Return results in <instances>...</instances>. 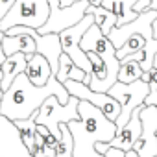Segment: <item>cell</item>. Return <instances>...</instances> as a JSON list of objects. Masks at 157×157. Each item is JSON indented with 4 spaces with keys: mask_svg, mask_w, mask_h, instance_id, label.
<instances>
[{
    "mask_svg": "<svg viewBox=\"0 0 157 157\" xmlns=\"http://www.w3.org/2000/svg\"><path fill=\"white\" fill-rule=\"evenodd\" d=\"M155 157H157V155H155Z\"/></svg>",
    "mask_w": 157,
    "mask_h": 157,
    "instance_id": "836d02e7",
    "label": "cell"
},
{
    "mask_svg": "<svg viewBox=\"0 0 157 157\" xmlns=\"http://www.w3.org/2000/svg\"><path fill=\"white\" fill-rule=\"evenodd\" d=\"M48 4H50V11H56V10L61 8L59 6V0H48Z\"/></svg>",
    "mask_w": 157,
    "mask_h": 157,
    "instance_id": "83f0119b",
    "label": "cell"
},
{
    "mask_svg": "<svg viewBox=\"0 0 157 157\" xmlns=\"http://www.w3.org/2000/svg\"><path fill=\"white\" fill-rule=\"evenodd\" d=\"M2 39H4V33L0 32V65H2V63L6 61V57H8V56L4 54V48H2Z\"/></svg>",
    "mask_w": 157,
    "mask_h": 157,
    "instance_id": "484cf974",
    "label": "cell"
},
{
    "mask_svg": "<svg viewBox=\"0 0 157 157\" xmlns=\"http://www.w3.org/2000/svg\"><path fill=\"white\" fill-rule=\"evenodd\" d=\"M137 0H102V4L105 10L113 11L117 15V26H124L131 21L137 19L139 13L133 11V4Z\"/></svg>",
    "mask_w": 157,
    "mask_h": 157,
    "instance_id": "e0dca14e",
    "label": "cell"
},
{
    "mask_svg": "<svg viewBox=\"0 0 157 157\" xmlns=\"http://www.w3.org/2000/svg\"><path fill=\"white\" fill-rule=\"evenodd\" d=\"M2 96H4V89H2V74H0V104H2Z\"/></svg>",
    "mask_w": 157,
    "mask_h": 157,
    "instance_id": "4dcf8cb0",
    "label": "cell"
},
{
    "mask_svg": "<svg viewBox=\"0 0 157 157\" xmlns=\"http://www.w3.org/2000/svg\"><path fill=\"white\" fill-rule=\"evenodd\" d=\"M24 74L33 85H44L48 82V78L52 76V68H50V63L46 61V57L35 52V54L28 56Z\"/></svg>",
    "mask_w": 157,
    "mask_h": 157,
    "instance_id": "4fadbf2b",
    "label": "cell"
},
{
    "mask_svg": "<svg viewBox=\"0 0 157 157\" xmlns=\"http://www.w3.org/2000/svg\"><path fill=\"white\" fill-rule=\"evenodd\" d=\"M78 100L76 96H70L67 104H61L56 96H48L41 107L37 109V118L35 122L37 124H43L50 129V133H54L57 139L61 137V129H59V124L65 122H72V120H78L80 118V113H78Z\"/></svg>",
    "mask_w": 157,
    "mask_h": 157,
    "instance_id": "277c9868",
    "label": "cell"
},
{
    "mask_svg": "<svg viewBox=\"0 0 157 157\" xmlns=\"http://www.w3.org/2000/svg\"><path fill=\"white\" fill-rule=\"evenodd\" d=\"M15 0H0V21L6 17V13L10 11V8L13 6Z\"/></svg>",
    "mask_w": 157,
    "mask_h": 157,
    "instance_id": "d4e9b609",
    "label": "cell"
},
{
    "mask_svg": "<svg viewBox=\"0 0 157 157\" xmlns=\"http://www.w3.org/2000/svg\"><path fill=\"white\" fill-rule=\"evenodd\" d=\"M153 68H157V54L153 56Z\"/></svg>",
    "mask_w": 157,
    "mask_h": 157,
    "instance_id": "d6a6232c",
    "label": "cell"
},
{
    "mask_svg": "<svg viewBox=\"0 0 157 157\" xmlns=\"http://www.w3.org/2000/svg\"><path fill=\"white\" fill-rule=\"evenodd\" d=\"M140 74H142V68H140V63L135 61V59H126L122 57L120 59V68H118V82L122 83H131L135 80H140Z\"/></svg>",
    "mask_w": 157,
    "mask_h": 157,
    "instance_id": "ffe728a7",
    "label": "cell"
},
{
    "mask_svg": "<svg viewBox=\"0 0 157 157\" xmlns=\"http://www.w3.org/2000/svg\"><path fill=\"white\" fill-rule=\"evenodd\" d=\"M151 35H153V39H157V19H155L153 24H151Z\"/></svg>",
    "mask_w": 157,
    "mask_h": 157,
    "instance_id": "f546056e",
    "label": "cell"
},
{
    "mask_svg": "<svg viewBox=\"0 0 157 157\" xmlns=\"http://www.w3.org/2000/svg\"><path fill=\"white\" fill-rule=\"evenodd\" d=\"M140 124L142 133L133 144L139 157L157 155V105H140Z\"/></svg>",
    "mask_w": 157,
    "mask_h": 157,
    "instance_id": "30bf717a",
    "label": "cell"
},
{
    "mask_svg": "<svg viewBox=\"0 0 157 157\" xmlns=\"http://www.w3.org/2000/svg\"><path fill=\"white\" fill-rule=\"evenodd\" d=\"M48 96H56L61 104H67L70 98L67 87L54 74L48 78L44 85H33L26 78V74L21 72L11 82L8 91H4L2 104H0V115L8 117L10 120L30 118Z\"/></svg>",
    "mask_w": 157,
    "mask_h": 157,
    "instance_id": "6da1fadb",
    "label": "cell"
},
{
    "mask_svg": "<svg viewBox=\"0 0 157 157\" xmlns=\"http://www.w3.org/2000/svg\"><path fill=\"white\" fill-rule=\"evenodd\" d=\"M61 83H65L67 80H74V82H83L85 85L91 83V74H87L85 70H82L67 54H61L59 57V68L54 74Z\"/></svg>",
    "mask_w": 157,
    "mask_h": 157,
    "instance_id": "9a60e30c",
    "label": "cell"
},
{
    "mask_svg": "<svg viewBox=\"0 0 157 157\" xmlns=\"http://www.w3.org/2000/svg\"><path fill=\"white\" fill-rule=\"evenodd\" d=\"M74 2H80V0H59V6L65 8V6H70V4H74Z\"/></svg>",
    "mask_w": 157,
    "mask_h": 157,
    "instance_id": "f1b7e54d",
    "label": "cell"
},
{
    "mask_svg": "<svg viewBox=\"0 0 157 157\" xmlns=\"http://www.w3.org/2000/svg\"><path fill=\"white\" fill-rule=\"evenodd\" d=\"M78 113L80 118L67 124L74 142L72 157H105L94 148V144L109 142L117 133V124L87 100H80Z\"/></svg>",
    "mask_w": 157,
    "mask_h": 157,
    "instance_id": "7a4b0ae2",
    "label": "cell"
},
{
    "mask_svg": "<svg viewBox=\"0 0 157 157\" xmlns=\"http://www.w3.org/2000/svg\"><path fill=\"white\" fill-rule=\"evenodd\" d=\"M89 4H91V6H100L102 0H89Z\"/></svg>",
    "mask_w": 157,
    "mask_h": 157,
    "instance_id": "1f68e13d",
    "label": "cell"
},
{
    "mask_svg": "<svg viewBox=\"0 0 157 157\" xmlns=\"http://www.w3.org/2000/svg\"><path fill=\"white\" fill-rule=\"evenodd\" d=\"M150 93V83L142 82V80H135L131 83H122V82H115L111 85V89L107 91L109 96H113L118 104H120V115L115 120L117 128L126 124L133 113L135 107L144 105V98Z\"/></svg>",
    "mask_w": 157,
    "mask_h": 157,
    "instance_id": "5b68a950",
    "label": "cell"
},
{
    "mask_svg": "<svg viewBox=\"0 0 157 157\" xmlns=\"http://www.w3.org/2000/svg\"><path fill=\"white\" fill-rule=\"evenodd\" d=\"M94 24V17L91 13H85L83 19L80 22H76L70 28H65L63 32H59V41H61V48L63 54H67L82 70H85L87 74H91V61L87 57V54L80 48V41L83 37V33Z\"/></svg>",
    "mask_w": 157,
    "mask_h": 157,
    "instance_id": "8992f818",
    "label": "cell"
},
{
    "mask_svg": "<svg viewBox=\"0 0 157 157\" xmlns=\"http://www.w3.org/2000/svg\"><path fill=\"white\" fill-rule=\"evenodd\" d=\"M87 13H91L94 17V24L100 28V32L104 35H109V32L117 26V15L109 10H105L104 6H89Z\"/></svg>",
    "mask_w": 157,
    "mask_h": 157,
    "instance_id": "ac0fdd59",
    "label": "cell"
},
{
    "mask_svg": "<svg viewBox=\"0 0 157 157\" xmlns=\"http://www.w3.org/2000/svg\"><path fill=\"white\" fill-rule=\"evenodd\" d=\"M2 48L6 56H11L15 52H22L26 56H32L37 52L35 39L30 33H17V35H4L2 39Z\"/></svg>",
    "mask_w": 157,
    "mask_h": 157,
    "instance_id": "2e32d148",
    "label": "cell"
},
{
    "mask_svg": "<svg viewBox=\"0 0 157 157\" xmlns=\"http://www.w3.org/2000/svg\"><path fill=\"white\" fill-rule=\"evenodd\" d=\"M80 48L83 52H94L96 56H100L109 68V76L115 82H118V68H120V59L117 57V50L113 46V43L109 41L107 35H104L100 32V28L96 24H93L82 37L80 41Z\"/></svg>",
    "mask_w": 157,
    "mask_h": 157,
    "instance_id": "52a82bcc",
    "label": "cell"
},
{
    "mask_svg": "<svg viewBox=\"0 0 157 157\" xmlns=\"http://www.w3.org/2000/svg\"><path fill=\"white\" fill-rule=\"evenodd\" d=\"M26 61H28V56L26 54L15 52V54L8 56L6 61L0 65V74H2V89L4 91H8V87L11 85V82L15 80L21 72H24Z\"/></svg>",
    "mask_w": 157,
    "mask_h": 157,
    "instance_id": "5bb4252c",
    "label": "cell"
},
{
    "mask_svg": "<svg viewBox=\"0 0 157 157\" xmlns=\"http://www.w3.org/2000/svg\"><path fill=\"white\" fill-rule=\"evenodd\" d=\"M140 80H142V82H146V83H150V82H151V74H150V70H142Z\"/></svg>",
    "mask_w": 157,
    "mask_h": 157,
    "instance_id": "4316f807",
    "label": "cell"
},
{
    "mask_svg": "<svg viewBox=\"0 0 157 157\" xmlns=\"http://www.w3.org/2000/svg\"><path fill=\"white\" fill-rule=\"evenodd\" d=\"M0 157H33L21 140L13 120L4 115H0Z\"/></svg>",
    "mask_w": 157,
    "mask_h": 157,
    "instance_id": "7c38bea8",
    "label": "cell"
},
{
    "mask_svg": "<svg viewBox=\"0 0 157 157\" xmlns=\"http://www.w3.org/2000/svg\"><path fill=\"white\" fill-rule=\"evenodd\" d=\"M63 85L67 87V91H68L70 96H76L78 100H87V102H91L109 120L115 122L118 118V115H120V104L113 96H109L107 93H96L89 85H85L83 82H74V80H67Z\"/></svg>",
    "mask_w": 157,
    "mask_h": 157,
    "instance_id": "ba28073f",
    "label": "cell"
},
{
    "mask_svg": "<svg viewBox=\"0 0 157 157\" xmlns=\"http://www.w3.org/2000/svg\"><path fill=\"white\" fill-rule=\"evenodd\" d=\"M59 129H61V137H59V142L56 146V155L54 157H72V148H74V142H72V135H70V129L65 122L59 124Z\"/></svg>",
    "mask_w": 157,
    "mask_h": 157,
    "instance_id": "44dd1931",
    "label": "cell"
},
{
    "mask_svg": "<svg viewBox=\"0 0 157 157\" xmlns=\"http://www.w3.org/2000/svg\"><path fill=\"white\" fill-rule=\"evenodd\" d=\"M148 10H151V0H137L133 4L135 13H142V11H148Z\"/></svg>",
    "mask_w": 157,
    "mask_h": 157,
    "instance_id": "cb8c5ba5",
    "label": "cell"
},
{
    "mask_svg": "<svg viewBox=\"0 0 157 157\" xmlns=\"http://www.w3.org/2000/svg\"><path fill=\"white\" fill-rule=\"evenodd\" d=\"M140 133H142V124H140V105H139L133 109L129 120L117 128V133L109 142H96L94 148L100 153H105L107 148H118V150L129 151V150H133V144L139 140Z\"/></svg>",
    "mask_w": 157,
    "mask_h": 157,
    "instance_id": "9c48e42d",
    "label": "cell"
},
{
    "mask_svg": "<svg viewBox=\"0 0 157 157\" xmlns=\"http://www.w3.org/2000/svg\"><path fill=\"white\" fill-rule=\"evenodd\" d=\"M155 19H157V10L142 11V13L137 15L135 21H131V22H128V24H124V26H115V28L109 32L107 37H109V41L113 43L115 50H118V48L124 44V41H126L131 33H140L146 41H150V39H153V35H151V24H153Z\"/></svg>",
    "mask_w": 157,
    "mask_h": 157,
    "instance_id": "8fae6325",
    "label": "cell"
},
{
    "mask_svg": "<svg viewBox=\"0 0 157 157\" xmlns=\"http://www.w3.org/2000/svg\"><path fill=\"white\" fill-rule=\"evenodd\" d=\"M35 118H37V111H35L30 118H24V120H13V124H15L17 129H19L21 140L24 142V146L28 148V151H30V148L33 146V140H35V129H37V122H35Z\"/></svg>",
    "mask_w": 157,
    "mask_h": 157,
    "instance_id": "d6986e66",
    "label": "cell"
},
{
    "mask_svg": "<svg viewBox=\"0 0 157 157\" xmlns=\"http://www.w3.org/2000/svg\"><path fill=\"white\" fill-rule=\"evenodd\" d=\"M144 44H146V39H144L140 33H131V35L124 41V44L117 50V57L122 59V57L128 56V54H133V52L144 50Z\"/></svg>",
    "mask_w": 157,
    "mask_h": 157,
    "instance_id": "7402d4cb",
    "label": "cell"
},
{
    "mask_svg": "<svg viewBox=\"0 0 157 157\" xmlns=\"http://www.w3.org/2000/svg\"><path fill=\"white\" fill-rule=\"evenodd\" d=\"M50 17L48 0H15L6 17L0 21V32H6L13 26H28L39 30Z\"/></svg>",
    "mask_w": 157,
    "mask_h": 157,
    "instance_id": "3957f363",
    "label": "cell"
},
{
    "mask_svg": "<svg viewBox=\"0 0 157 157\" xmlns=\"http://www.w3.org/2000/svg\"><path fill=\"white\" fill-rule=\"evenodd\" d=\"M144 105H157V83L150 82V93L144 98Z\"/></svg>",
    "mask_w": 157,
    "mask_h": 157,
    "instance_id": "603a6c76",
    "label": "cell"
}]
</instances>
